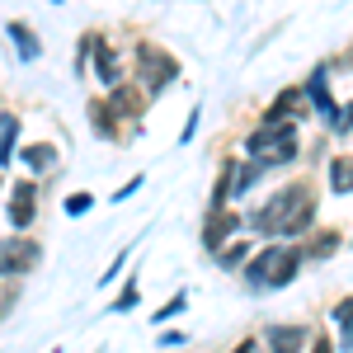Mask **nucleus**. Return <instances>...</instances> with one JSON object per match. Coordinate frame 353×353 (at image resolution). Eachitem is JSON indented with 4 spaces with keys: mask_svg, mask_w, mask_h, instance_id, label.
Instances as JSON below:
<instances>
[{
    "mask_svg": "<svg viewBox=\"0 0 353 353\" xmlns=\"http://www.w3.org/2000/svg\"><path fill=\"white\" fill-rule=\"evenodd\" d=\"M311 217H316V193L306 184H292V189H278L254 212V231H264V236H301L311 226Z\"/></svg>",
    "mask_w": 353,
    "mask_h": 353,
    "instance_id": "nucleus-1",
    "label": "nucleus"
},
{
    "mask_svg": "<svg viewBox=\"0 0 353 353\" xmlns=\"http://www.w3.org/2000/svg\"><path fill=\"white\" fill-rule=\"evenodd\" d=\"M297 156V123H259L250 132V161L254 165H288Z\"/></svg>",
    "mask_w": 353,
    "mask_h": 353,
    "instance_id": "nucleus-2",
    "label": "nucleus"
},
{
    "mask_svg": "<svg viewBox=\"0 0 353 353\" xmlns=\"http://www.w3.org/2000/svg\"><path fill=\"white\" fill-rule=\"evenodd\" d=\"M301 269V254L297 250H288V245H273L264 254H254V264H250V288H288Z\"/></svg>",
    "mask_w": 353,
    "mask_h": 353,
    "instance_id": "nucleus-3",
    "label": "nucleus"
},
{
    "mask_svg": "<svg viewBox=\"0 0 353 353\" xmlns=\"http://www.w3.org/2000/svg\"><path fill=\"white\" fill-rule=\"evenodd\" d=\"M174 76H179V61H174L170 52L151 48V43L137 48V81H146V94H161Z\"/></svg>",
    "mask_w": 353,
    "mask_h": 353,
    "instance_id": "nucleus-4",
    "label": "nucleus"
},
{
    "mask_svg": "<svg viewBox=\"0 0 353 353\" xmlns=\"http://www.w3.org/2000/svg\"><path fill=\"white\" fill-rule=\"evenodd\" d=\"M38 259H43V250H38V241H28L24 231L0 241V273H28Z\"/></svg>",
    "mask_w": 353,
    "mask_h": 353,
    "instance_id": "nucleus-5",
    "label": "nucleus"
},
{
    "mask_svg": "<svg viewBox=\"0 0 353 353\" xmlns=\"http://www.w3.org/2000/svg\"><path fill=\"white\" fill-rule=\"evenodd\" d=\"M33 208H38V184L33 179H19L14 184V203H10V226L24 231L28 221H33Z\"/></svg>",
    "mask_w": 353,
    "mask_h": 353,
    "instance_id": "nucleus-6",
    "label": "nucleus"
},
{
    "mask_svg": "<svg viewBox=\"0 0 353 353\" xmlns=\"http://www.w3.org/2000/svg\"><path fill=\"white\" fill-rule=\"evenodd\" d=\"M141 90H132V85H113L109 90V113H118V118H137L141 113Z\"/></svg>",
    "mask_w": 353,
    "mask_h": 353,
    "instance_id": "nucleus-7",
    "label": "nucleus"
},
{
    "mask_svg": "<svg viewBox=\"0 0 353 353\" xmlns=\"http://www.w3.org/2000/svg\"><path fill=\"white\" fill-rule=\"evenodd\" d=\"M236 226H241V217H231V212H212V217H208V231H203V245H208V250H217L221 241H226V236H231V231H236Z\"/></svg>",
    "mask_w": 353,
    "mask_h": 353,
    "instance_id": "nucleus-8",
    "label": "nucleus"
},
{
    "mask_svg": "<svg viewBox=\"0 0 353 353\" xmlns=\"http://www.w3.org/2000/svg\"><path fill=\"white\" fill-rule=\"evenodd\" d=\"M301 339H306V330H297V325H273L269 330L273 353H301Z\"/></svg>",
    "mask_w": 353,
    "mask_h": 353,
    "instance_id": "nucleus-9",
    "label": "nucleus"
},
{
    "mask_svg": "<svg viewBox=\"0 0 353 353\" xmlns=\"http://www.w3.org/2000/svg\"><path fill=\"white\" fill-rule=\"evenodd\" d=\"M94 71H99V81L104 85H118V57L104 38H94Z\"/></svg>",
    "mask_w": 353,
    "mask_h": 353,
    "instance_id": "nucleus-10",
    "label": "nucleus"
},
{
    "mask_svg": "<svg viewBox=\"0 0 353 353\" xmlns=\"http://www.w3.org/2000/svg\"><path fill=\"white\" fill-rule=\"evenodd\" d=\"M5 33L14 38V48H19V57H24V61H33V57L43 52V48H38V38H33V28H24L19 19H10V24H5Z\"/></svg>",
    "mask_w": 353,
    "mask_h": 353,
    "instance_id": "nucleus-11",
    "label": "nucleus"
},
{
    "mask_svg": "<svg viewBox=\"0 0 353 353\" xmlns=\"http://www.w3.org/2000/svg\"><path fill=\"white\" fill-rule=\"evenodd\" d=\"M330 189L353 193V156H334V161H330Z\"/></svg>",
    "mask_w": 353,
    "mask_h": 353,
    "instance_id": "nucleus-12",
    "label": "nucleus"
},
{
    "mask_svg": "<svg viewBox=\"0 0 353 353\" xmlns=\"http://www.w3.org/2000/svg\"><path fill=\"white\" fill-rule=\"evenodd\" d=\"M14 137H19V118L14 113H0V165L14 156Z\"/></svg>",
    "mask_w": 353,
    "mask_h": 353,
    "instance_id": "nucleus-13",
    "label": "nucleus"
},
{
    "mask_svg": "<svg viewBox=\"0 0 353 353\" xmlns=\"http://www.w3.org/2000/svg\"><path fill=\"white\" fill-rule=\"evenodd\" d=\"M297 104H301V94H297V90H283V94L273 99V109L264 113V123H283L288 113H297Z\"/></svg>",
    "mask_w": 353,
    "mask_h": 353,
    "instance_id": "nucleus-14",
    "label": "nucleus"
},
{
    "mask_svg": "<svg viewBox=\"0 0 353 353\" xmlns=\"http://www.w3.org/2000/svg\"><path fill=\"white\" fill-rule=\"evenodd\" d=\"M334 325L344 330V349H353V297L334 306Z\"/></svg>",
    "mask_w": 353,
    "mask_h": 353,
    "instance_id": "nucleus-15",
    "label": "nucleus"
},
{
    "mask_svg": "<svg viewBox=\"0 0 353 353\" xmlns=\"http://www.w3.org/2000/svg\"><path fill=\"white\" fill-rule=\"evenodd\" d=\"M52 161H57L52 146H28V151H24V165H28V170H52Z\"/></svg>",
    "mask_w": 353,
    "mask_h": 353,
    "instance_id": "nucleus-16",
    "label": "nucleus"
},
{
    "mask_svg": "<svg viewBox=\"0 0 353 353\" xmlns=\"http://www.w3.org/2000/svg\"><path fill=\"white\" fill-rule=\"evenodd\" d=\"M90 113H94V132L113 137V118H109V104H90Z\"/></svg>",
    "mask_w": 353,
    "mask_h": 353,
    "instance_id": "nucleus-17",
    "label": "nucleus"
},
{
    "mask_svg": "<svg viewBox=\"0 0 353 353\" xmlns=\"http://www.w3.org/2000/svg\"><path fill=\"white\" fill-rule=\"evenodd\" d=\"M245 254H250V245H231V250H221V269H241Z\"/></svg>",
    "mask_w": 353,
    "mask_h": 353,
    "instance_id": "nucleus-18",
    "label": "nucleus"
},
{
    "mask_svg": "<svg viewBox=\"0 0 353 353\" xmlns=\"http://www.w3.org/2000/svg\"><path fill=\"white\" fill-rule=\"evenodd\" d=\"M90 203H94L90 193H71V198H66V212H71V217H85V212H90Z\"/></svg>",
    "mask_w": 353,
    "mask_h": 353,
    "instance_id": "nucleus-19",
    "label": "nucleus"
},
{
    "mask_svg": "<svg viewBox=\"0 0 353 353\" xmlns=\"http://www.w3.org/2000/svg\"><path fill=\"white\" fill-rule=\"evenodd\" d=\"M137 306V283H128L123 292H118V301H113V311H132Z\"/></svg>",
    "mask_w": 353,
    "mask_h": 353,
    "instance_id": "nucleus-20",
    "label": "nucleus"
},
{
    "mask_svg": "<svg viewBox=\"0 0 353 353\" xmlns=\"http://www.w3.org/2000/svg\"><path fill=\"white\" fill-rule=\"evenodd\" d=\"M174 311H184V292H179V297H170V301H165L161 311H156V321H170Z\"/></svg>",
    "mask_w": 353,
    "mask_h": 353,
    "instance_id": "nucleus-21",
    "label": "nucleus"
},
{
    "mask_svg": "<svg viewBox=\"0 0 353 353\" xmlns=\"http://www.w3.org/2000/svg\"><path fill=\"white\" fill-rule=\"evenodd\" d=\"M334 236H316V241H311V254H330V250H334Z\"/></svg>",
    "mask_w": 353,
    "mask_h": 353,
    "instance_id": "nucleus-22",
    "label": "nucleus"
},
{
    "mask_svg": "<svg viewBox=\"0 0 353 353\" xmlns=\"http://www.w3.org/2000/svg\"><path fill=\"white\" fill-rule=\"evenodd\" d=\"M137 189H141V174H137V179H128V189H118V193H113V198H118V203H123V198H132Z\"/></svg>",
    "mask_w": 353,
    "mask_h": 353,
    "instance_id": "nucleus-23",
    "label": "nucleus"
},
{
    "mask_svg": "<svg viewBox=\"0 0 353 353\" xmlns=\"http://www.w3.org/2000/svg\"><path fill=\"white\" fill-rule=\"evenodd\" d=\"M311 353H334V349H330V339H316V344H311Z\"/></svg>",
    "mask_w": 353,
    "mask_h": 353,
    "instance_id": "nucleus-24",
    "label": "nucleus"
},
{
    "mask_svg": "<svg viewBox=\"0 0 353 353\" xmlns=\"http://www.w3.org/2000/svg\"><path fill=\"white\" fill-rule=\"evenodd\" d=\"M231 353H259V349H254V339H245L241 349H231Z\"/></svg>",
    "mask_w": 353,
    "mask_h": 353,
    "instance_id": "nucleus-25",
    "label": "nucleus"
},
{
    "mask_svg": "<svg viewBox=\"0 0 353 353\" xmlns=\"http://www.w3.org/2000/svg\"><path fill=\"white\" fill-rule=\"evenodd\" d=\"M57 5H61V0H57Z\"/></svg>",
    "mask_w": 353,
    "mask_h": 353,
    "instance_id": "nucleus-26",
    "label": "nucleus"
},
{
    "mask_svg": "<svg viewBox=\"0 0 353 353\" xmlns=\"http://www.w3.org/2000/svg\"><path fill=\"white\" fill-rule=\"evenodd\" d=\"M52 353H57V349H52Z\"/></svg>",
    "mask_w": 353,
    "mask_h": 353,
    "instance_id": "nucleus-27",
    "label": "nucleus"
}]
</instances>
